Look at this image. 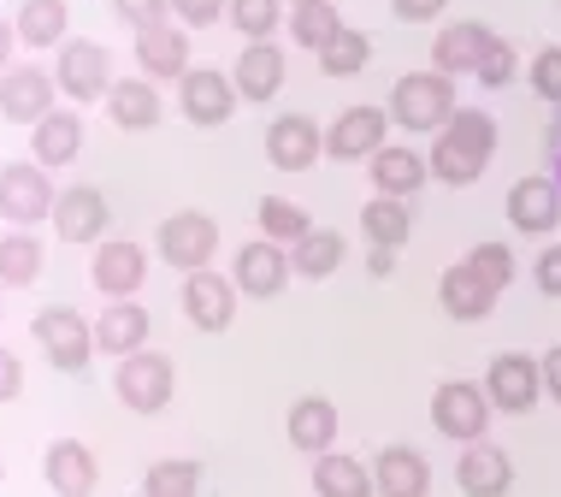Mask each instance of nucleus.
Returning a JSON list of instances; mask_svg holds the SVG:
<instances>
[{"label":"nucleus","instance_id":"2f4dec72","mask_svg":"<svg viewBox=\"0 0 561 497\" xmlns=\"http://www.w3.org/2000/svg\"><path fill=\"white\" fill-rule=\"evenodd\" d=\"M313 492H320V497H373V474L360 468L355 456H337V450H325L320 468H313Z\"/></svg>","mask_w":561,"mask_h":497},{"label":"nucleus","instance_id":"1a4fd4ad","mask_svg":"<svg viewBox=\"0 0 561 497\" xmlns=\"http://www.w3.org/2000/svg\"><path fill=\"white\" fill-rule=\"evenodd\" d=\"M54 78L42 66H12L7 78H0V113L19 118V125H42V118L54 113Z\"/></svg>","mask_w":561,"mask_h":497},{"label":"nucleus","instance_id":"49530a36","mask_svg":"<svg viewBox=\"0 0 561 497\" xmlns=\"http://www.w3.org/2000/svg\"><path fill=\"white\" fill-rule=\"evenodd\" d=\"M538 291L543 296H561V244L538 255Z\"/></svg>","mask_w":561,"mask_h":497},{"label":"nucleus","instance_id":"7ed1b4c3","mask_svg":"<svg viewBox=\"0 0 561 497\" xmlns=\"http://www.w3.org/2000/svg\"><path fill=\"white\" fill-rule=\"evenodd\" d=\"M54 184H48V166L36 160H19V166H0V219L12 225H30L42 214H54Z\"/></svg>","mask_w":561,"mask_h":497},{"label":"nucleus","instance_id":"20e7f679","mask_svg":"<svg viewBox=\"0 0 561 497\" xmlns=\"http://www.w3.org/2000/svg\"><path fill=\"white\" fill-rule=\"evenodd\" d=\"M118 397H125V409L136 415H160L165 403H172V361L154 355V350H136L118 361Z\"/></svg>","mask_w":561,"mask_h":497},{"label":"nucleus","instance_id":"c85d7f7f","mask_svg":"<svg viewBox=\"0 0 561 497\" xmlns=\"http://www.w3.org/2000/svg\"><path fill=\"white\" fill-rule=\"evenodd\" d=\"M30 148H36V166H66L78 160L83 148V118L78 113H48L36 125V137H30Z\"/></svg>","mask_w":561,"mask_h":497},{"label":"nucleus","instance_id":"f8f14e48","mask_svg":"<svg viewBox=\"0 0 561 497\" xmlns=\"http://www.w3.org/2000/svg\"><path fill=\"white\" fill-rule=\"evenodd\" d=\"M290 273H296L290 255L272 244V237L237 249V291H249V296H278L284 284H290Z\"/></svg>","mask_w":561,"mask_h":497},{"label":"nucleus","instance_id":"603ef678","mask_svg":"<svg viewBox=\"0 0 561 497\" xmlns=\"http://www.w3.org/2000/svg\"><path fill=\"white\" fill-rule=\"evenodd\" d=\"M12 42H19V24H7V19H0V66L12 59Z\"/></svg>","mask_w":561,"mask_h":497},{"label":"nucleus","instance_id":"5fc2aeb1","mask_svg":"<svg viewBox=\"0 0 561 497\" xmlns=\"http://www.w3.org/2000/svg\"><path fill=\"white\" fill-rule=\"evenodd\" d=\"M296 7H313V0H296Z\"/></svg>","mask_w":561,"mask_h":497},{"label":"nucleus","instance_id":"bb28decb","mask_svg":"<svg viewBox=\"0 0 561 497\" xmlns=\"http://www.w3.org/2000/svg\"><path fill=\"white\" fill-rule=\"evenodd\" d=\"M484 48H491V30L484 24H473V19H461V24H449L444 36H437V71H479V59H484Z\"/></svg>","mask_w":561,"mask_h":497},{"label":"nucleus","instance_id":"f03ea898","mask_svg":"<svg viewBox=\"0 0 561 497\" xmlns=\"http://www.w3.org/2000/svg\"><path fill=\"white\" fill-rule=\"evenodd\" d=\"M449 113H455V89L444 71H408L397 95H390V118L408 131H437L449 125Z\"/></svg>","mask_w":561,"mask_h":497},{"label":"nucleus","instance_id":"6e6552de","mask_svg":"<svg viewBox=\"0 0 561 497\" xmlns=\"http://www.w3.org/2000/svg\"><path fill=\"white\" fill-rule=\"evenodd\" d=\"M214 249H219V225L207 219V214H172L160 225V255L178 267V273H202L207 261H214Z\"/></svg>","mask_w":561,"mask_h":497},{"label":"nucleus","instance_id":"4d7b16f0","mask_svg":"<svg viewBox=\"0 0 561 497\" xmlns=\"http://www.w3.org/2000/svg\"><path fill=\"white\" fill-rule=\"evenodd\" d=\"M0 474H7V468H0Z\"/></svg>","mask_w":561,"mask_h":497},{"label":"nucleus","instance_id":"ddd939ff","mask_svg":"<svg viewBox=\"0 0 561 497\" xmlns=\"http://www.w3.org/2000/svg\"><path fill=\"white\" fill-rule=\"evenodd\" d=\"M320 148H325V131L313 125V118H278V125L266 131V160L278 166V172H301V166H313L320 160Z\"/></svg>","mask_w":561,"mask_h":497},{"label":"nucleus","instance_id":"b1692460","mask_svg":"<svg viewBox=\"0 0 561 497\" xmlns=\"http://www.w3.org/2000/svg\"><path fill=\"white\" fill-rule=\"evenodd\" d=\"M426 172L432 166L414 155V148H378L373 155V184H378V195H397V202H408L420 184H426Z\"/></svg>","mask_w":561,"mask_h":497},{"label":"nucleus","instance_id":"de8ad7c7","mask_svg":"<svg viewBox=\"0 0 561 497\" xmlns=\"http://www.w3.org/2000/svg\"><path fill=\"white\" fill-rule=\"evenodd\" d=\"M19 385H24L19 355H12V350H0V403H7V397H19Z\"/></svg>","mask_w":561,"mask_h":497},{"label":"nucleus","instance_id":"58836bf2","mask_svg":"<svg viewBox=\"0 0 561 497\" xmlns=\"http://www.w3.org/2000/svg\"><path fill=\"white\" fill-rule=\"evenodd\" d=\"M261 231L272 237V244H301V237L313 231V219L301 214L296 202H278V195H266V202H261Z\"/></svg>","mask_w":561,"mask_h":497},{"label":"nucleus","instance_id":"9b49d317","mask_svg":"<svg viewBox=\"0 0 561 497\" xmlns=\"http://www.w3.org/2000/svg\"><path fill=\"white\" fill-rule=\"evenodd\" d=\"M385 131H390V118L378 108H348L337 125L325 131V155L331 160H367L385 148Z\"/></svg>","mask_w":561,"mask_h":497},{"label":"nucleus","instance_id":"864d4df0","mask_svg":"<svg viewBox=\"0 0 561 497\" xmlns=\"http://www.w3.org/2000/svg\"><path fill=\"white\" fill-rule=\"evenodd\" d=\"M550 155H561V113H556V125H550Z\"/></svg>","mask_w":561,"mask_h":497},{"label":"nucleus","instance_id":"5701e85b","mask_svg":"<svg viewBox=\"0 0 561 497\" xmlns=\"http://www.w3.org/2000/svg\"><path fill=\"white\" fill-rule=\"evenodd\" d=\"M437 296H444V308L455 314V320H484V314L496 308V291H491V284H484L467 261L449 267L444 284H437Z\"/></svg>","mask_w":561,"mask_h":497},{"label":"nucleus","instance_id":"a878e982","mask_svg":"<svg viewBox=\"0 0 561 497\" xmlns=\"http://www.w3.org/2000/svg\"><path fill=\"white\" fill-rule=\"evenodd\" d=\"M148 279V255L136 249V244H101V255H95V284L107 296H130L136 284Z\"/></svg>","mask_w":561,"mask_h":497},{"label":"nucleus","instance_id":"9d476101","mask_svg":"<svg viewBox=\"0 0 561 497\" xmlns=\"http://www.w3.org/2000/svg\"><path fill=\"white\" fill-rule=\"evenodd\" d=\"M538 391H543V373H538V361H533V355H496V361H491L484 397H491L496 409L526 415V409L538 403Z\"/></svg>","mask_w":561,"mask_h":497},{"label":"nucleus","instance_id":"09e8293b","mask_svg":"<svg viewBox=\"0 0 561 497\" xmlns=\"http://www.w3.org/2000/svg\"><path fill=\"white\" fill-rule=\"evenodd\" d=\"M390 7H397V19L420 24V19H437V12H444V0H390Z\"/></svg>","mask_w":561,"mask_h":497},{"label":"nucleus","instance_id":"0eeeda50","mask_svg":"<svg viewBox=\"0 0 561 497\" xmlns=\"http://www.w3.org/2000/svg\"><path fill=\"white\" fill-rule=\"evenodd\" d=\"M54 83L66 89L71 101L107 95V89H113V59H107V48H101V42H66V48H59Z\"/></svg>","mask_w":561,"mask_h":497},{"label":"nucleus","instance_id":"473e14b6","mask_svg":"<svg viewBox=\"0 0 561 497\" xmlns=\"http://www.w3.org/2000/svg\"><path fill=\"white\" fill-rule=\"evenodd\" d=\"M290 267H296L301 279H331V273L343 267V237H337V231H320V225H313V231L296 244Z\"/></svg>","mask_w":561,"mask_h":497},{"label":"nucleus","instance_id":"393cba45","mask_svg":"<svg viewBox=\"0 0 561 497\" xmlns=\"http://www.w3.org/2000/svg\"><path fill=\"white\" fill-rule=\"evenodd\" d=\"M142 343H148V314L136 308V303H113V308L95 320V350H107V355H136Z\"/></svg>","mask_w":561,"mask_h":497},{"label":"nucleus","instance_id":"79ce46f5","mask_svg":"<svg viewBox=\"0 0 561 497\" xmlns=\"http://www.w3.org/2000/svg\"><path fill=\"white\" fill-rule=\"evenodd\" d=\"M473 78H479V83H491V89L514 83V42L491 36V48H484V59H479V71H473Z\"/></svg>","mask_w":561,"mask_h":497},{"label":"nucleus","instance_id":"6e6d98bb","mask_svg":"<svg viewBox=\"0 0 561 497\" xmlns=\"http://www.w3.org/2000/svg\"><path fill=\"white\" fill-rule=\"evenodd\" d=\"M556 172H561V155H556Z\"/></svg>","mask_w":561,"mask_h":497},{"label":"nucleus","instance_id":"f704fd0d","mask_svg":"<svg viewBox=\"0 0 561 497\" xmlns=\"http://www.w3.org/2000/svg\"><path fill=\"white\" fill-rule=\"evenodd\" d=\"M42 273V244L30 231H7L0 237V284H30Z\"/></svg>","mask_w":561,"mask_h":497},{"label":"nucleus","instance_id":"e433bc0d","mask_svg":"<svg viewBox=\"0 0 561 497\" xmlns=\"http://www.w3.org/2000/svg\"><path fill=\"white\" fill-rule=\"evenodd\" d=\"M343 30V19H337V7L331 0H313V7H296V19H290V36L301 42V48H313L320 54L331 36Z\"/></svg>","mask_w":561,"mask_h":497},{"label":"nucleus","instance_id":"7c9ffc66","mask_svg":"<svg viewBox=\"0 0 561 497\" xmlns=\"http://www.w3.org/2000/svg\"><path fill=\"white\" fill-rule=\"evenodd\" d=\"M107 108H113V125H125V131H148V125H160V89L154 83H113L107 89Z\"/></svg>","mask_w":561,"mask_h":497},{"label":"nucleus","instance_id":"4468645a","mask_svg":"<svg viewBox=\"0 0 561 497\" xmlns=\"http://www.w3.org/2000/svg\"><path fill=\"white\" fill-rule=\"evenodd\" d=\"M455 486H461L467 497H503L514 486V462H508V450H496V444H467V456L455 462Z\"/></svg>","mask_w":561,"mask_h":497},{"label":"nucleus","instance_id":"ea45409f","mask_svg":"<svg viewBox=\"0 0 561 497\" xmlns=\"http://www.w3.org/2000/svg\"><path fill=\"white\" fill-rule=\"evenodd\" d=\"M231 24L242 30V36L266 42L272 30H278V0H231Z\"/></svg>","mask_w":561,"mask_h":497},{"label":"nucleus","instance_id":"aec40b11","mask_svg":"<svg viewBox=\"0 0 561 497\" xmlns=\"http://www.w3.org/2000/svg\"><path fill=\"white\" fill-rule=\"evenodd\" d=\"M48 486L59 492V497H89L95 492V479H101V468H95V456H89V444H78V439H59V444H48Z\"/></svg>","mask_w":561,"mask_h":497},{"label":"nucleus","instance_id":"4be33fe9","mask_svg":"<svg viewBox=\"0 0 561 497\" xmlns=\"http://www.w3.org/2000/svg\"><path fill=\"white\" fill-rule=\"evenodd\" d=\"M136 59H142L148 78H184V66H190V42H184V30H172V24L142 30V36H136Z\"/></svg>","mask_w":561,"mask_h":497},{"label":"nucleus","instance_id":"72a5a7b5","mask_svg":"<svg viewBox=\"0 0 561 497\" xmlns=\"http://www.w3.org/2000/svg\"><path fill=\"white\" fill-rule=\"evenodd\" d=\"M59 36H66V0H24L19 7V42L48 48Z\"/></svg>","mask_w":561,"mask_h":497},{"label":"nucleus","instance_id":"c03bdc74","mask_svg":"<svg viewBox=\"0 0 561 497\" xmlns=\"http://www.w3.org/2000/svg\"><path fill=\"white\" fill-rule=\"evenodd\" d=\"M113 7H118V19H125V24L154 30V24H165V7H172V0H113Z\"/></svg>","mask_w":561,"mask_h":497},{"label":"nucleus","instance_id":"2eb2a0df","mask_svg":"<svg viewBox=\"0 0 561 497\" xmlns=\"http://www.w3.org/2000/svg\"><path fill=\"white\" fill-rule=\"evenodd\" d=\"M373 492L378 497H426L432 492L426 456H420V450H408V444H390L385 456L373 462Z\"/></svg>","mask_w":561,"mask_h":497},{"label":"nucleus","instance_id":"c9c22d12","mask_svg":"<svg viewBox=\"0 0 561 497\" xmlns=\"http://www.w3.org/2000/svg\"><path fill=\"white\" fill-rule=\"evenodd\" d=\"M367 54H373V42L360 36V30L343 24L337 36H331L325 48H320V66H325V78H355V71L367 66Z\"/></svg>","mask_w":561,"mask_h":497},{"label":"nucleus","instance_id":"6ab92c4d","mask_svg":"<svg viewBox=\"0 0 561 497\" xmlns=\"http://www.w3.org/2000/svg\"><path fill=\"white\" fill-rule=\"evenodd\" d=\"M54 225H59V237H66V244H89V237H101V231H107V195L89 190V184L66 190L54 202Z\"/></svg>","mask_w":561,"mask_h":497},{"label":"nucleus","instance_id":"c756f323","mask_svg":"<svg viewBox=\"0 0 561 497\" xmlns=\"http://www.w3.org/2000/svg\"><path fill=\"white\" fill-rule=\"evenodd\" d=\"M331 439H337V409H331L325 397H301L290 409V444L296 450H313V456H325Z\"/></svg>","mask_w":561,"mask_h":497},{"label":"nucleus","instance_id":"412c9836","mask_svg":"<svg viewBox=\"0 0 561 497\" xmlns=\"http://www.w3.org/2000/svg\"><path fill=\"white\" fill-rule=\"evenodd\" d=\"M284 83V54L272 48V42H249L237 59V95L242 101H272Z\"/></svg>","mask_w":561,"mask_h":497},{"label":"nucleus","instance_id":"a19ab883","mask_svg":"<svg viewBox=\"0 0 561 497\" xmlns=\"http://www.w3.org/2000/svg\"><path fill=\"white\" fill-rule=\"evenodd\" d=\"M467 267H473V273L491 284V291H503V284L514 279V255H508L503 244H479L473 255H467Z\"/></svg>","mask_w":561,"mask_h":497},{"label":"nucleus","instance_id":"423d86ee","mask_svg":"<svg viewBox=\"0 0 561 497\" xmlns=\"http://www.w3.org/2000/svg\"><path fill=\"white\" fill-rule=\"evenodd\" d=\"M36 343L48 350L54 368L78 373V368H89L95 331H89V320H83V314H71V308H42V314H36Z\"/></svg>","mask_w":561,"mask_h":497},{"label":"nucleus","instance_id":"37998d69","mask_svg":"<svg viewBox=\"0 0 561 497\" xmlns=\"http://www.w3.org/2000/svg\"><path fill=\"white\" fill-rule=\"evenodd\" d=\"M533 89H538L543 101H556V108H561V48H543L533 59Z\"/></svg>","mask_w":561,"mask_h":497},{"label":"nucleus","instance_id":"a211bd4d","mask_svg":"<svg viewBox=\"0 0 561 497\" xmlns=\"http://www.w3.org/2000/svg\"><path fill=\"white\" fill-rule=\"evenodd\" d=\"M508 219H514V231H556L561 184H550V178H520L508 190Z\"/></svg>","mask_w":561,"mask_h":497},{"label":"nucleus","instance_id":"a18cd8bd","mask_svg":"<svg viewBox=\"0 0 561 497\" xmlns=\"http://www.w3.org/2000/svg\"><path fill=\"white\" fill-rule=\"evenodd\" d=\"M172 12L184 24H214L219 12H225V0H172Z\"/></svg>","mask_w":561,"mask_h":497},{"label":"nucleus","instance_id":"f257e3e1","mask_svg":"<svg viewBox=\"0 0 561 497\" xmlns=\"http://www.w3.org/2000/svg\"><path fill=\"white\" fill-rule=\"evenodd\" d=\"M491 148H496L491 113H479V108L449 113L444 137H437V148H432V172L444 178V184H473L484 166H491Z\"/></svg>","mask_w":561,"mask_h":497},{"label":"nucleus","instance_id":"3c124183","mask_svg":"<svg viewBox=\"0 0 561 497\" xmlns=\"http://www.w3.org/2000/svg\"><path fill=\"white\" fill-rule=\"evenodd\" d=\"M390 267H397V249H373L367 255V273L373 279H390Z\"/></svg>","mask_w":561,"mask_h":497},{"label":"nucleus","instance_id":"8fccbe9b","mask_svg":"<svg viewBox=\"0 0 561 497\" xmlns=\"http://www.w3.org/2000/svg\"><path fill=\"white\" fill-rule=\"evenodd\" d=\"M538 373H543V391H550V397L561 403V343H556V350L538 361Z\"/></svg>","mask_w":561,"mask_h":497},{"label":"nucleus","instance_id":"39448f33","mask_svg":"<svg viewBox=\"0 0 561 497\" xmlns=\"http://www.w3.org/2000/svg\"><path fill=\"white\" fill-rule=\"evenodd\" d=\"M432 420H437L444 439L473 444L479 432L491 427V397H484L479 385H467V380H449V385H437V397H432Z\"/></svg>","mask_w":561,"mask_h":497},{"label":"nucleus","instance_id":"4c0bfd02","mask_svg":"<svg viewBox=\"0 0 561 497\" xmlns=\"http://www.w3.org/2000/svg\"><path fill=\"white\" fill-rule=\"evenodd\" d=\"M202 492V468L195 462H154L142 479V497H195Z\"/></svg>","mask_w":561,"mask_h":497},{"label":"nucleus","instance_id":"f3484780","mask_svg":"<svg viewBox=\"0 0 561 497\" xmlns=\"http://www.w3.org/2000/svg\"><path fill=\"white\" fill-rule=\"evenodd\" d=\"M237 108V83L225 71H184V118L190 125H225Z\"/></svg>","mask_w":561,"mask_h":497},{"label":"nucleus","instance_id":"dca6fc26","mask_svg":"<svg viewBox=\"0 0 561 497\" xmlns=\"http://www.w3.org/2000/svg\"><path fill=\"white\" fill-rule=\"evenodd\" d=\"M184 314L202 331H225L231 326V314H237V296H231V279H219V273H190L184 279Z\"/></svg>","mask_w":561,"mask_h":497},{"label":"nucleus","instance_id":"cd10ccee","mask_svg":"<svg viewBox=\"0 0 561 497\" xmlns=\"http://www.w3.org/2000/svg\"><path fill=\"white\" fill-rule=\"evenodd\" d=\"M360 231H367L373 249H402L408 231H414V214H408V202H397V195H373L360 207Z\"/></svg>","mask_w":561,"mask_h":497}]
</instances>
